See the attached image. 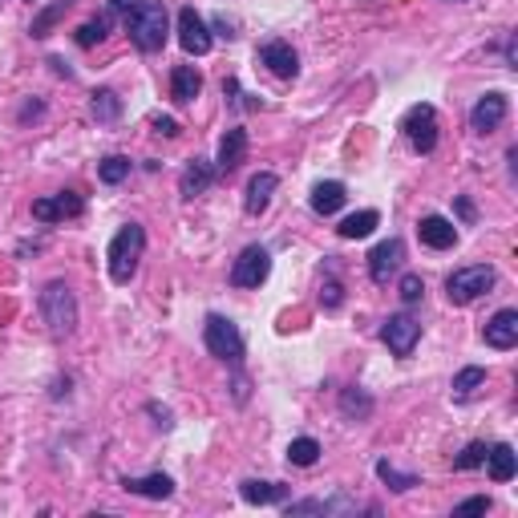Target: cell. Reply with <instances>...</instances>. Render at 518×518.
Here are the masks:
<instances>
[{
  "label": "cell",
  "instance_id": "1",
  "mask_svg": "<svg viewBox=\"0 0 518 518\" xmlns=\"http://www.w3.org/2000/svg\"><path fill=\"white\" fill-rule=\"evenodd\" d=\"M126 33H130V41L138 45L142 53H159L170 33L167 4L162 0H134L126 9Z\"/></svg>",
  "mask_w": 518,
  "mask_h": 518
},
{
  "label": "cell",
  "instance_id": "2",
  "mask_svg": "<svg viewBox=\"0 0 518 518\" xmlns=\"http://www.w3.org/2000/svg\"><path fill=\"white\" fill-rule=\"evenodd\" d=\"M142 251H146V231H142L138 223H126V227L114 235L110 251H106V259H110V280H114V284H130L134 272H138Z\"/></svg>",
  "mask_w": 518,
  "mask_h": 518
},
{
  "label": "cell",
  "instance_id": "3",
  "mask_svg": "<svg viewBox=\"0 0 518 518\" xmlns=\"http://www.w3.org/2000/svg\"><path fill=\"white\" fill-rule=\"evenodd\" d=\"M41 317H45V325H49V333H53V336H70L73 328H78V300H73V292L65 288L62 280L45 284Z\"/></svg>",
  "mask_w": 518,
  "mask_h": 518
},
{
  "label": "cell",
  "instance_id": "4",
  "mask_svg": "<svg viewBox=\"0 0 518 518\" xmlns=\"http://www.w3.org/2000/svg\"><path fill=\"white\" fill-rule=\"evenodd\" d=\"M494 267L490 264H474V267H457L454 275L446 280V296H449V304H474L478 296H486V292L494 288Z\"/></svg>",
  "mask_w": 518,
  "mask_h": 518
},
{
  "label": "cell",
  "instance_id": "5",
  "mask_svg": "<svg viewBox=\"0 0 518 518\" xmlns=\"http://www.w3.org/2000/svg\"><path fill=\"white\" fill-rule=\"evenodd\" d=\"M202 341H207V352H211V357L227 360V365H239V357H243V336H239V328L231 325L227 317H207Z\"/></svg>",
  "mask_w": 518,
  "mask_h": 518
},
{
  "label": "cell",
  "instance_id": "6",
  "mask_svg": "<svg viewBox=\"0 0 518 518\" xmlns=\"http://www.w3.org/2000/svg\"><path fill=\"white\" fill-rule=\"evenodd\" d=\"M267 272H272V255L259 243H251L239 251L235 267H231V284H235V288H259V284L267 280Z\"/></svg>",
  "mask_w": 518,
  "mask_h": 518
},
{
  "label": "cell",
  "instance_id": "7",
  "mask_svg": "<svg viewBox=\"0 0 518 518\" xmlns=\"http://www.w3.org/2000/svg\"><path fill=\"white\" fill-rule=\"evenodd\" d=\"M401 130L417 154H430V150L438 146V114H433V106H413L409 114H405Z\"/></svg>",
  "mask_w": 518,
  "mask_h": 518
},
{
  "label": "cell",
  "instance_id": "8",
  "mask_svg": "<svg viewBox=\"0 0 518 518\" xmlns=\"http://www.w3.org/2000/svg\"><path fill=\"white\" fill-rule=\"evenodd\" d=\"M178 45H183L191 57H202L207 49H211V33H207V21L199 17V12L186 4L183 12H178Z\"/></svg>",
  "mask_w": 518,
  "mask_h": 518
},
{
  "label": "cell",
  "instance_id": "9",
  "mask_svg": "<svg viewBox=\"0 0 518 518\" xmlns=\"http://www.w3.org/2000/svg\"><path fill=\"white\" fill-rule=\"evenodd\" d=\"M417 336H422V325L413 317H389L385 328H381V341L389 344V352H397V357H409L413 344H417Z\"/></svg>",
  "mask_w": 518,
  "mask_h": 518
},
{
  "label": "cell",
  "instance_id": "10",
  "mask_svg": "<svg viewBox=\"0 0 518 518\" xmlns=\"http://www.w3.org/2000/svg\"><path fill=\"white\" fill-rule=\"evenodd\" d=\"M81 211H86V202H81V194H73V191L53 194V199H37V202H33V219H41V223L78 219Z\"/></svg>",
  "mask_w": 518,
  "mask_h": 518
},
{
  "label": "cell",
  "instance_id": "11",
  "mask_svg": "<svg viewBox=\"0 0 518 518\" xmlns=\"http://www.w3.org/2000/svg\"><path fill=\"white\" fill-rule=\"evenodd\" d=\"M482 336H486V344H490V349H514V344H518V312H514V308L494 312V317L486 320Z\"/></svg>",
  "mask_w": 518,
  "mask_h": 518
},
{
  "label": "cell",
  "instance_id": "12",
  "mask_svg": "<svg viewBox=\"0 0 518 518\" xmlns=\"http://www.w3.org/2000/svg\"><path fill=\"white\" fill-rule=\"evenodd\" d=\"M401 259H405V243L401 239H385V243H377L369 255V275L377 284H389V275L401 267Z\"/></svg>",
  "mask_w": 518,
  "mask_h": 518
},
{
  "label": "cell",
  "instance_id": "13",
  "mask_svg": "<svg viewBox=\"0 0 518 518\" xmlns=\"http://www.w3.org/2000/svg\"><path fill=\"white\" fill-rule=\"evenodd\" d=\"M506 97L502 94H486L482 102H478L474 110H470V126H474L478 134H490V130H498L502 122H506Z\"/></svg>",
  "mask_w": 518,
  "mask_h": 518
},
{
  "label": "cell",
  "instance_id": "14",
  "mask_svg": "<svg viewBox=\"0 0 518 518\" xmlns=\"http://www.w3.org/2000/svg\"><path fill=\"white\" fill-rule=\"evenodd\" d=\"M259 62H264L275 78H296L300 73V57L288 41H267L264 49H259Z\"/></svg>",
  "mask_w": 518,
  "mask_h": 518
},
{
  "label": "cell",
  "instance_id": "15",
  "mask_svg": "<svg viewBox=\"0 0 518 518\" xmlns=\"http://www.w3.org/2000/svg\"><path fill=\"white\" fill-rule=\"evenodd\" d=\"M417 235H422V243L433 247V251H446V247L457 243V227L449 219H441V215H425V219L417 223Z\"/></svg>",
  "mask_w": 518,
  "mask_h": 518
},
{
  "label": "cell",
  "instance_id": "16",
  "mask_svg": "<svg viewBox=\"0 0 518 518\" xmlns=\"http://www.w3.org/2000/svg\"><path fill=\"white\" fill-rule=\"evenodd\" d=\"M275 186H280V178H275L272 170H259V175L247 183V194H243L247 215H264L267 202H272V194H275Z\"/></svg>",
  "mask_w": 518,
  "mask_h": 518
},
{
  "label": "cell",
  "instance_id": "17",
  "mask_svg": "<svg viewBox=\"0 0 518 518\" xmlns=\"http://www.w3.org/2000/svg\"><path fill=\"white\" fill-rule=\"evenodd\" d=\"M247 159V130H227L223 134V142H219V162H215V167H219V175H231V170L239 167V162Z\"/></svg>",
  "mask_w": 518,
  "mask_h": 518
},
{
  "label": "cell",
  "instance_id": "18",
  "mask_svg": "<svg viewBox=\"0 0 518 518\" xmlns=\"http://www.w3.org/2000/svg\"><path fill=\"white\" fill-rule=\"evenodd\" d=\"M215 183V170L207 159H191L183 170V178H178V191H183V199H194V194H202L207 186Z\"/></svg>",
  "mask_w": 518,
  "mask_h": 518
},
{
  "label": "cell",
  "instance_id": "19",
  "mask_svg": "<svg viewBox=\"0 0 518 518\" xmlns=\"http://www.w3.org/2000/svg\"><path fill=\"white\" fill-rule=\"evenodd\" d=\"M202 89V78L194 65H175V73H170V97H175L178 106H186V102H194Z\"/></svg>",
  "mask_w": 518,
  "mask_h": 518
},
{
  "label": "cell",
  "instance_id": "20",
  "mask_svg": "<svg viewBox=\"0 0 518 518\" xmlns=\"http://www.w3.org/2000/svg\"><path fill=\"white\" fill-rule=\"evenodd\" d=\"M126 490L138 494V498H170L175 482H170V474H146V478H126Z\"/></svg>",
  "mask_w": 518,
  "mask_h": 518
},
{
  "label": "cell",
  "instance_id": "21",
  "mask_svg": "<svg viewBox=\"0 0 518 518\" xmlns=\"http://www.w3.org/2000/svg\"><path fill=\"white\" fill-rule=\"evenodd\" d=\"M486 462H490V478H494V482H510V478H514V470H518V457H514V449H510L506 441H498V446L486 449Z\"/></svg>",
  "mask_w": 518,
  "mask_h": 518
},
{
  "label": "cell",
  "instance_id": "22",
  "mask_svg": "<svg viewBox=\"0 0 518 518\" xmlns=\"http://www.w3.org/2000/svg\"><path fill=\"white\" fill-rule=\"evenodd\" d=\"M344 207V183H317L312 186V211L336 215Z\"/></svg>",
  "mask_w": 518,
  "mask_h": 518
},
{
  "label": "cell",
  "instance_id": "23",
  "mask_svg": "<svg viewBox=\"0 0 518 518\" xmlns=\"http://www.w3.org/2000/svg\"><path fill=\"white\" fill-rule=\"evenodd\" d=\"M486 385V369H478V365H470V369H462L454 377V385H449V393H454V401H470V397L478 393V389Z\"/></svg>",
  "mask_w": 518,
  "mask_h": 518
},
{
  "label": "cell",
  "instance_id": "24",
  "mask_svg": "<svg viewBox=\"0 0 518 518\" xmlns=\"http://www.w3.org/2000/svg\"><path fill=\"white\" fill-rule=\"evenodd\" d=\"M239 494H243V502H255V506H272V502H280L284 498V486H275V482H243L239 486Z\"/></svg>",
  "mask_w": 518,
  "mask_h": 518
},
{
  "label": "cell",
  "instance_id": "25",
  "mask_svg": "<svg viewBox=\"0 0 518 518\" xmlns=\"http://www.w3.org/2000/svg\"><path fill=\"white\" fill-rule=\"evenodd\" d=\"M381 223V215L377 211H357V215H349V219L341 223V239H365V235H373V227Z\"/></svg>",
  "mask_w": 518,
  "mask_h": 518
},
{
  "label": "cell",
  "instance_id": "26",
  "mask_svg": "<svg viewBox=\"0 0 518 518\" xmlns=\"http://www.w3.org/2000/svg\"><path fill=\"white\" fill-rule=\"evenodd\" d=\"M70 4H73V0H53L49 9H41V12L33 17V29H29V33H33V37H49L57 21L65 17V9H70Z\"/></svg>",
  "mask_w": 518,
  "mask_h": 518
},
{
  "label": "cell",
  "instance_id": "27",
  "mask_svg": "<svg viewBox=\"0 0 518 518\" xmlns=\"http://www.w3.org/2000/svg\"><path fill=\"white\" fill-rule=\"evenodd\" d=\"M94 118L97 122H118L122 118V97L114 89H97L94 94Z\"/></svg>",
  "mask_w": 518,
  "mask_h": 518
},
{
  "label": "cell",
  "instance_id": "28",
  "mask_svg": "<svg viewBox=\"0 0 518 518\" xmlns=\"http://www.w3.org/2000/svg\"><path fill=\"white\" fill-rule=\"evenodd\" d=\"M377 478L385 486H393L397 494L413 490V486H422V482H417V474H401V470H397V465H389V462H377Z\"/></svg>",
  "mask_w": 518,
  "mask_h": 518
},
{
  "label": "cell",
  "instance_id": "29",
  "mask_svg": "<svg viewBox=\"0 0 518 518\" xmlns=\"http://www.w3.org/2000/svg\"><path fill=\"white\" fill-rule=\"evenodd\" d=\"M106 33H110V17H94L78 29V45L81 49H94V45L106 41Z\"/></svg>",
  "mask_w": 518,
  "mask_h": 518
},
{
  "label": "cell",
  "instance_id": "30",
  "mask_svg": "<svg viewBox=\"0 0 518 518\" xmlns=\"http://www.w3.org/2000/svg\"><path fill=\"white\" fill-rule=\"evenodd\" d=\"M288 462L292 465H317L320 462V446L312 438H296L288 446Z\"/></svg>",
  "mask_w": 518,
  "mask_h": 518
},
{
  "label": "cell",
  "instance_id": "31",
  "mask_svg": "<svg viewBox=\"0 0 518 518\" xmlns=\"http://www.w3.org/2000/svg\"><path fill=\"white\" fill-rule=\"evenodd\" d=\"M126 175H130V159H122V154H110V159L97 167V178H102V183H110V186H118Z\"/></svg>",
  "mask_w": 518,
  "mask_h": 518
},
{
  "label": "cell",
  "instance_id": "32",
  "mask_svg": "<svg viewBox=\"0 0 518 518\" xmlns=\"http://www.w3.org/2000/svg\"><path fill=\"white\" fill-rule=\"evenodd\" d=\"M486 462V441H470V446L462 449V454H457V470H478V465Z\"/></svg>",
  "mask_w": 518,
  "mask_h": 518
},
{
  "label": "cell",
  "instance_id": "33",
  "mask_svg": "<svg viewBox=\"0 0 518 518\" xmlns=\"http://www.w3.org/2000/svg\"><path fill=\"white\" fill-rule=\"evenodd\" d=\"M341 409H344V413H357V417H369V413H373V401H369L365 393H357V389H344Z\"/></svg>",
  "mask_w": 518,
  "mask_h": 518
},
{
  "label": "cell",
  "instance_id": "34",
  "mask_svg": "<svg viewBox=\"0 0 518 518\" xmlns=\"http://www.w3.org/2000/svg\"><path fill=\"white\" fill-rule=\"evenodd\" d=\"M425 296V284H422V275H401V300L405 304H417V300Z\"/></svg>",
  "mask_w": 518,
  "mask_h": 518
},
{
  "label": "cell",
  "instance_id": "35",
  "mask_svg": "<svg viewBox=\"0 0 518 518\" xmlns=\"http://www.w3.org/2000/svg\"><path fill=\"white\" fill-rule=\"evenodd\" d=\"M457 514H486V510H490V498H486V494H478V498H465V502H457Z\"/></svg>",
  "mask_w": 518,
  "mask_h": 518
},
{
  "label": "cell",
  "instance_id": "36",
  "mask_svg": "<svg viewBox=\"0 0 518 518\" xmlns=\"http://www.w3.org/2000/svg\"><path fill=\"white\" fill-rule=\"evenodd\" d=\"M320 296H325V308H341V284L328 275L325 280V288H320Z\"/></svg>",
  "mask_w": 518,
  "mask_h": 518
},
{
  "label": "cell",
  "instance_id": "37",
  "mask_svg": "<svg viewBox=\"0 0 518 518\" xmlns=\"http://www.w3.org/2000/svg\"><path fill=\"white\" fill-rule=\"evenodd\" d=\"M154 134H162V138H175L178 122H175V118H154Z\"/></svg>",
  "mask_w": 518,
  "mask_h": 518
},
{
  "label": "cell",
  "instance_id": "38",
  "mask_svg": "<svg viewBox=\"0 0 518 518\" xmlns=\"http://www.w3.org/2000/svg\"><path fill=\"white\" fill-rule=\"evenodd\" d=\"M457 215L470 223V219H474V202H470V199H457Z\"/></svg>",
  "mask_w": 518,
  "mask_h": 518
},
{
  "label": "cell",
  "instance_id": "39",
  "mask_svg": "<svg viewBox=\"0 0 518 518\" xmlns=\"http://www.w3.org/2000/svg\"><path fill=\"white\" fill-rule=\"evenodd\" d=\"M110 4H114V9H130L134 0H110Z\"/></svg>",
  "mask_w": 518,
  "mask_h": 518
}]
</instances>
